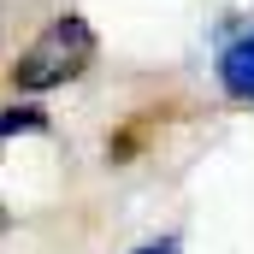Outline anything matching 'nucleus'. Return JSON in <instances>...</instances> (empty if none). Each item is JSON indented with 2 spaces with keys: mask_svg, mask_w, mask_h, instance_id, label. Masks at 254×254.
<instances>
[{
  "mask_svg": "<svg viewBox=\"0 0 254 254\" xmlns=\"http://www.w3.org/2000/svg\"><path fill=\"white\" fill-rule=\"evenodd\" d=\"M125 254H184V237H178V231H166V237H142V243L125 249Z\"/></svg>",
  "mask_w": 254,
  "mask_h": 254,
  "instance_id": "nucleus-3",
  "label": "nucleus"
},
{
  "mask_svg": "<svg viewBox=\"0 0 254 254\" xmlns=\"http://www.w3.org/2000/svg\"><path fill=\"white\" fill-rule=\"evenodd\" d=\"M95 60H101V36H95V24H89L77 6H65V12H54V18L30 36V48L12 60L6 77H12L18 101H42V95H54V89L83 83Z\"/></svg>",
  "mask_w": 254,
  "mask_h": 254,
  "instance_id": "nucleus-1",
  "label": "nucleus"
},
{
  "mask_svg": "<svg viewBox=\"0 0 254 254\" xmlns=\"http://www.w3.org/2000/svg\"><path fill=\"white\" fill-rule=\"evenodd\" d=\"M213 77H219L225 101L254 107V12H243L237 24L219 30V42H213Z\"/></svg>",
  "mask_w": 254,
  "mask_h": 254,
  "instance_id": "nucleus-2",
  "label": "nucleus"
}]
</instances>
